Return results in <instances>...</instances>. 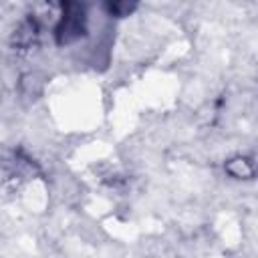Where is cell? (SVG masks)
<instances>
[{"label":"cell","mask_w":258,"mask_h":258,"mask_svg":"<svg viewBox=\"0 0 258 258\" xmlns=\"http://www.w3.org/2000/svg\"><path fill=\"white\" fill-rule=\"evenodd\" d=\"M85 34V8L75 2H67L60 6V18L54 28V36L58 44H71Z\"/></svg>","instance_id":"obj_1"},{"label":"cell","mask_w":258,"mask_h":258,"mask_svg":"<svg viewBox=\"0 0 258 258\" xmlns=\"http://www.w3.org/2000/svg\"><path fill=\"white\" fill-rule=\"evenodd\" d=\"M226 171L230 175L238 177V179H248V177L254 175V165L246 157H236V159H232V161L226 163Z\"/></svg>","instance_id":"obj_2"},{"label":"cell","mask_w":258,"mask_h":258,"mask_svg":"<svg viewBox=\"0 0 258 258\" xmlns=\"http://www.w3.org/2000/svg\"><path fill=\"white\" fill-rule=\"evenodd\" d=\"M107 10L113 16H129L135 10V4H129V2H113V4H107Z\"/></svg>","instance_id":"obj_3"}]
</instances>
